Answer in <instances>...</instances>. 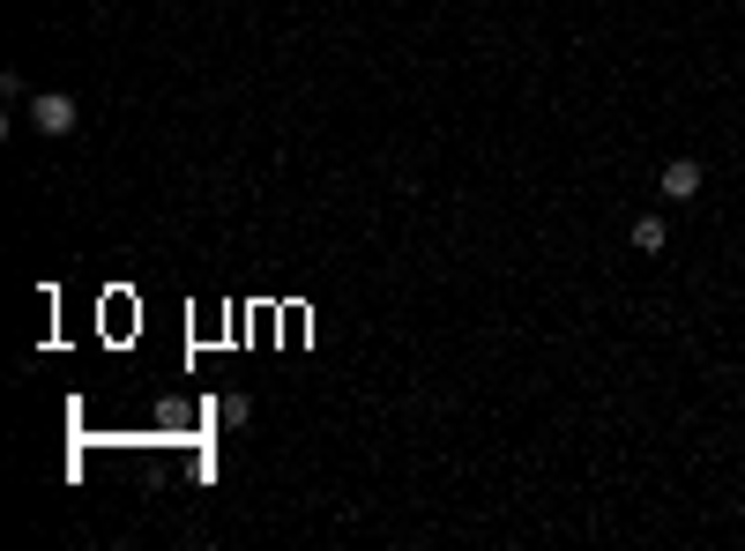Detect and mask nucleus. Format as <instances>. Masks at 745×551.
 <instances>
[{"label": "nucleus", "instance_id": "obj_4", "mask_svg": "<svg viewBox=\"0 0 745 551\" xmlns=\"http://www.w3.org/2000/svg\"><path fill=\"white\" fill-rule=\"evenodd\" d=\"M217 418H224V425H247L254 402H247V395H224V402H217Z\"/></svg>", "mask_w": 745, "mask_h": 551}, {"label": "nucleus", "instance_id": "obj_3", "mask_svg": "<svg viewBox=\"0 0 745 551\" xmlns=\"http://www.w3.org/2000/svg\"><path fill=\"white\" fill-rule=\"evenodd\" d=\"M626 239H634V253H664L670 247V224H664V217H634Z\"/></svg>", "mask_w": 745, "mask_h": 551}, {"label": "nucleus", "instance_id": "obj_1", "mask_svg": "<svg viewBox=\"0 0 745 551\" xmlns=\"http://www.w3.org/2000/svg\"><path fill=\"white\" fill-rule=\"evenodd\" d=\"M74 120H82V104H74L68 90H38V98H30V127H38V134H52V142H60V134H74Z\"/></svg>", "mask_w": 745, "mask_h": 551}, {"label": "nucleus", "instance_id": "obj_2", "mask_svg": "<svg viewBox=\"0 0 745 551\" xmlns=\"http://www.w3.org/2000/svg\"><path fill=\"white\" fill-rule=\"evenodd\" d=\"M701 194V157H670L664 164V201H694Z\"/></svg>", "mask_w": 745, "mask_h": 551}]
</instances>
